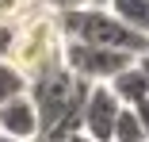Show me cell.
<instances>
[{"instance_id": "obj_2", "label": "cell", "mask_w": 149, "mask_h": 142, "mask_svg": "<svg viewBox=\"0 0 149 142\" xmlns=\"http://www.w3.org/2000/svg\"><path fill=\"white\" fill-rule=\"evenodd\" d=\"M61 46H65V35H61L57 12L38 4L15 27V42H12V54H8V65L31 84V81H38L50 69L61 65Z\"/></svg>"}, {"instance_id": "obj_18", "label": "cell", "mask_w": 149, "mask_h": 142, "mask_svg": "<svg viewBox=\"0 0 149 142\" xmlns=\"http://www.w3.org/2000/svg\"><path fill=\"white\" fill-rule=\"evenodd\" d=\"M35 142H46V138H35Z\"/></svg>"}, {"instance_id": "obj_10", "label": "cell", "mask_w": 149, "mask_h": 142, "mask_svg": "<svg viewBox=\"0 0 149 142\" xmlns=\"http://www.w3.org/2000/svg\"><path fill=\"white\" fill-rule=\"evenodd\" d=\"M23 92H27V81H23L8 62H0V104H8V100L23 96Z\"/></svg>"}, {"instance_id": "obj_3", "label": "cell", "mask_w": 149, "mask_h": 142, "mask_svg": "<svg viewBox=\"0 0 149 142\" xmlns=\"http://www.w3.org/2000/svg\"><path fill=\"white\" fill-rule=\"evenodd\" d=\"M61 19V35L65 42H88V46H107V50H123L130 58H141L149 50V39L126 31L107 8H80V12H65Z\"/></svg>"}, {"instance_id": "obj_15", "label": "cell", "mask_w": 149, "mask_h": 142, "mask_svg": "<svg viewBox=\"0 0 149 142\" xmlns=\"http://www.w3.org/2000/svg\"><path fill=\"white\" fill-rule=\"evenodd\" d=\"M138 69H141V73H145V81H149V50H145L141 58H138Z\"/></svg>"}, {"instance_id": "obj_9", "label": "cell", "mask_w": 149, "mask_h": 142, "mask_svg": "<svg viewBox=\"0 0 149 142\" xmlns=\"http://www.w3.org/2000/svg\"><path fill=\"white\" fill-rule=\"evenodd\" d=\"M111 142H149V138H145V131H141V123L134 119V111H130V108L118 111L115 131H111Z\"/></svg>"}, {"instance_id": "obj_17", "label": "cell", "mask_w": 149, "mask_h": 142, "mask_svg": "<svg viewBox=\"0 0 149 142\" xmlns=\"http://www.w3.org/2000/svg\"><path fill=\"white\" fill-rule=\"evenodd\" d=\"M92 8H107V0H92Z\"/></svg>"}, {"instance_id": "obj_14", "label": "cell", "mask_w": 149, "mask_h": 142, "mask_svg": "<svg viewBox=\"0 0 149 142\" xmlns=\"http://www.w3.org/2000/svg\"><path fill=\"white\" fill-rule=\"evenodd\" d=\"M130 111H134V119L141 123V131H145V138H149V100H141V104H134Z\"/></svg>"}, {"instance_id": "obj_11", "label": "cell", "mask_w": 149, "mask_h": 142, "mask_svg": "<svg viewBox=\"0 0 149 142\" xmlns=\"http://www.w3.org/2000/svg\"><path fill=\"white\" fill-rule=\"evenodd\" d=\"M38 8V0H0V23H12L19 27L27 15Z\"/></svg>"}, {"instance_id": "obj_1", "label": "cell", "mask_w": 149, "mask_h": 142, "mask_svg": "<svg viewBox=\"0 0 149 142\" xmlns=\"http://www.w3.org/2000/svg\"><path fill=\"white\" fill-rule=\"evenodd\" d=\"M92 84L73 77L65 65L50 69L46 77L27 84L35 111H38V138L46 142H65L73 134H80V115H84V100Z\"/></svg>"}, {"instance_id": "obj_4", "label": "cell", "mask_w": 149, "mask_h": 142, "mask_svg": "<svg viewBox=\"0 0 149 142\" xmlns=\"http://www.w3.org/2000/svg\"><path fill=\"white\" fill-rule=\"evenodd\" d=\"M138 58H130L123 50H107V46H88V42H65L61 46V65L88 84H107L115 73H123Z\"/></svg>"}, {"instance_id": "obj_19", "label": "cell", "mask_w": 149, "mask_h": 142, "mask_svg": "<svg viewBox=\"0 0 149 142\" xmlns=\"http://www.w3.org/2000/svg\"><path fill=\"white\" fill-rule=\"evenodd\" d=\"M0 142H4V138H0Z\"/></svg>"}, {"instance_id": "obj_8", "label": "cell", "mask_w": 149, "mask_h": 142, "mask_svg": "<svg viewBox=\"0 0 149 142\" xmlns=\"http://www.w3.org/2000/svg\"><path fill=\"white\" fill-rule=\"evenodd\" d=\"M107 12L126 27V31L149 39V0H107Z\"/></svg>"}, {"instance_id": "obj_13", "label": "cell", "mask_w": 149, "mask_h": 142, "mask_svg": "<svg viewBox=\"0 0 149 142\" xmlns=\"http://www.w3.org/2000/svg\"><path fill=\"white\" fill-rule=\"evenodd\" d=\"M12 42H15V27H12V23H0V62H8Z\"/></svg>"}, {"instance_id": "obj_5", "label": "cell", "mask_w": 149, "mask_h": 142, "mask_svg": "<svg viewBox=\"0 0 149 142\" xmlns=\"http://www.w3.org/2000/svg\"><path fill=\"white\" fill-rule=\"evenodd\" d=\"M118 111H123V104L111 96L107 84H92L84 100V115H80V134H88L92 142H111Z\"/></svg>"}, {"instance_id": "obj_7", "label": "cell", "mask_w": 149, "mask_h": 142, "mask_svg": "<svg viewBox=\"0 0 149 142\" xmlns=\"http://www.w3.org/2000/svg\"><path fill=\"white\" fill-rule=\"evenodd\" d=\"M107 89H111V96L123 104V108H134V104L149 100V81H145V73L138 69V62L126 65L123 73H115V77L107 81Z\"/></svg>"}, {"instance_id": "obj_16", "label": "cell", "mask_w": 149, "mask_h": 142, "mask_svg": "<svg viewBox=\"0 0 149 142\" xmlns=\"http://www.w3.org/2000/svg\"><path fill=\"white\" fill-rule=\"evenodd\" d=\"M65 142H92L88 134H73V138H65Z\"/></svg>"}, {"instance_id": "obj_6", "label": "cell", "mask_w": 149, "mask_h": 142, "mask_svg": "<svg viewBox=\"0 0 149 142\" xmlns=\"http://www.w3.org/2000/svg\"><path fill=\"white\" fill-rule=\"evenodd\" d=\"M0 138L4 142H35L38 138V111L27 92L0 104Z\"/></svg>"}, {"instance_id": "obj_12", "label": "cell", "mask_w": 149, "mask_h": 142, "mask_svg": "<svg viewBox=\"0 0 149 142\" xmlns=\"http://www.w3.org/2000/svg\"><path fill=\"white\" fill-rule=\"evenodd\" d=\"M42 8H50V12H57V15H65V12H80V8H88L92 0H38Z\"/></svg>"}]
</instances>
